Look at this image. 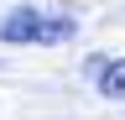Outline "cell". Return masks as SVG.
Masks as SVG:
<instances>
[{
	"label": "cell",
	"instance_id": "6da1fadb",
	"mask_svg": "<svg viewBox=\"0 0 125 120\" xmlns=\"http://www.w3.org/2000/svg\"><path fill=\"white\" fill-rule=\"evenodd\" d=\"M78 21L73 11H10L0 21V42H42V47H57V42H73Z\"/></svg>",
	"mask_w": 125,
	"mask_h": 120
},
{
	"label": "cell",
	"instance_id": "7a4b0ae2",
	"mask_svg": "<svg viewBox=\"0 0 125 120\" xmlns=\"http://www.w3.org/2000/svg\"><path fill=\"white\" fill-rule=\"evenodd\" d=\"M99 94H104V99H125V57L99 68Z\"/></svg>",
	"mask_w": 125,
	"mask_h": 120
}]
</instances>
